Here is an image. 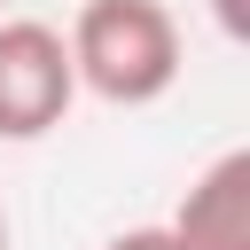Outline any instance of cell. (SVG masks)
Masks as SVG:
<instances>
[{
  "mask_svg": "<svg viewBox=\"0 0 250 250\" xmlns=\"http://www.w3.org/2000/svg\"><path fill=\"white\" fill-rule=\"evenodd\" d=\"M78 94L109 102V109H148L180 86V16L164 0H86L62 31Z\"/></svg>",
  "mask_w": 250,
  "mask_h": 250,
  "instance_id": "obj_1",
  "label": "cell"
},
{
  "mask_svg": "<svg viewBox=\"0 0 250 250\" xmlns=\"http://www.w3.org/2000/svg\"><path fill=\"white\" fill-rule=\"evenodd\" d=\"M78 102V70L55 23L0 16V141H47Z\"/></svg>",
  "mask_w": 250,
  "mask_h": 250,
  "instance_id": "obj_2",
  "label": "cell"
},
{
  "mask_svg": "<svg viewBox=\"0 0 250 250\" xmlns=\"http://www.w3.org/2000/svg\"><path fill=\"white\" fill-rule=\"evenodd\" d=\"M180 250H250V148L211 156L164 219Z\"/></svg>",
  "mask_w": 250,
  "mask_h": 250,
  "instance_id": "obj_3",
  "label": "cell"
},
{
  "mask_svg": "<svg viewBox=\"0 0 250 250\" xmlns=\"http://www.w3.org/2000/svg\"><path fill=\"white\" fill-rule=\"evenodd\" d=\"M102 250H180V234L156 219V227H125V234H109Z\"/></svg>",
  "mask_w": 250,
  "mask_h": 250,
  "instance_id": "obj_4",
  "label": "cell"
},
{
  "mask_svg": "<svg viewBox=\"0 0 250 250\" xmlns=\"http://www.w3.org/2000/svg\"><path fill=\"white\" fill-rule=\"evenodd\" d=\"M211 16H219V31H227V39H242V31H250V16H242V0H211Z\"/></svg>",
  "mask_w": 250,
  "mask_h": 250,
  "instance_id": "obj_5",
  "label": "cell"
},
{
  "mask_svg": "<svg viewBox=\"0 0 250 250\" xmlns=\"http://www.w3.org/2000/svg\"><path fill=\"white\" fill-rule=\"evenodd\" d=\"M0 250H8V211H0Z\"/></svg>",
  "mask_w": 250,
  "mask_h": 250,
  "instance_id": "obj_6",
  "label": "cell"
},
{
  "mask_svg": "<svg viewBox=\"0 0 250 250\" xmlns=\"http://www.w3.org/2000/svg\"><path fill=\"white\" fill-rule=\"evenodd\" d=\"M0 16H8V0H0Z\"/></svg>",
  "mask_w": 250,
  "mask_h": 250,
  "instance_id": "obj_7",
  "label": "cell"
}]
</instances>
